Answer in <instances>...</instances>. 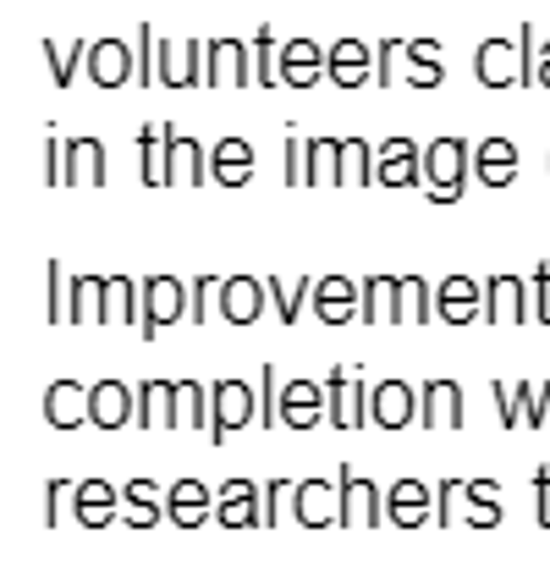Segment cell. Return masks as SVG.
Returning <instances> with one entry per match:
<instances>
[{
    "instance_id": "6da1fadb",
    "label": "cell",
    "mask_w": 550,
    "mask_h": 567,
    "mask_svg": "<svg viewBox=\"0 0 550 567\" xmlns=\"http://www.w3.org/2000/svg\"><path fill=\"white\" fill-rule=\"evenodd\" d=\"M468 172H474V155L463 138H435L424 150V198L429 204H457L468 193Z\"/></svg>"
},
{
    "instance_id": "7a4b0ae2",
    "label": "cell",
    "mask_w": 550,
    "mask_h": 567,
    "mask_svg": "<svg viewBox=\"0 0 550 567\" xmlns=\"http://www.w3.org/2000/svg\"><path fill=\"white\" fill-rule=\"evenodd\" d=\"M248 424H253V385L248 380H215L209 385V446H226Z\"/></svg>"
},
{
    "instance_id": "3957f363",
    "label": "cell",
    "mask_w": 550,
    "mask_h": 567,
    "mask_svg": "<svg viewBox=\"0 0 550 567\" xmlns=\"http://www.w3.org/2000/svg\"><path fill=\"white\" fill-rule=\"evenodd\" d=\"M253 61L242 39H204V89H253Z\"/></svg>"
},
{
    "instance_id": "277c9868",
    "label": "cell",
    "mask_w": 550,
    "mask_h": 567,
    "mask_svg": "<svg viewBox=\"0 0 550 567\" xmlns=\"http://www.w3.org/2000/svg\"><path fill=\"white\" fill-rule=\"evenodd\" d=\"M193 303L187 281H172V276H144V315H138V331L155 342L160 326H177Z\"/></svg>"
},
{
    "instance_id": "5b68a950",
    "label": "cell",
    "mask_w": 550,
    "mask_h": 567,
    "mask_svg": "<svg viewBox=\"0 0 550 567\" xmlns=\"http://www.w3.org/2000/svg\"><path fill=\"white\" fill-rule=\"evenodd\" d=\"M369 391H374V385H364L359 375L331 370V375H325V424H331V430H364Z\"/></svg>"
},
{
    "instance_id": "8992f818",
    "label": "cell",
    "mask_w": 550,
    "mask_h": 567,
    "mask_svg": "<svg viewBox=\"0 0 550 567\" xmlns=\"http://www.w3.org/2000/svg\"><path fill=\"white\" fill-rule=\"evenodd\" d=\"M374 188H424V150L413 138H385L374 150Z\"/></svg>"
},
{
    "instance_id": "52a82bcc",
    "label": "cell",
    "mask_w": 550,
    "mask_h": 567,
    "mask_svg": "<svg viewBox=\"0 0 550 567\" xmlns=\"http://www.w3.org/2000/svg\"><path fill=\"white\" fill-rule=\"evenodd\" d=\"M215 524L220 529H264V485L253 480H226L215 491Z\"/></svg>"
},
{
    "instance_id": "ba28073f",
    "label": "cell",
    "mask_w": 550,
    "mask_h": 567,
    "mask_svg": "<svg viewBox=\"0 0 550 567\" xmlns=\"http://www.w3.org/2000/svg\"><path fill=\"white\" fill-rule=\"evenodd\" d=\"M474 78L485 89H523V44L518 39H485L474 50Z\"/></svg>"
},
{
    "instance_id": "9c48e42d",
    "label": "cell",
    "mask_w": 550,
    "mask_h": 567,
    "mask_svg": "<svg viewBox=\"0 0 550 567\" xmlns=\"http://www.w3.org/2000/svg\"><path fill=\"white\" fill-rule=\"evenodd\" d=\"M83 66H89V78H94L100 89L138 83V44H127V39H94Z\"/></svg>"
},
{
    "instance_id": "30bf717a",
    "label": "cell",
    "mask_w": 550,
    "mask_h": 567,
    "mask_svg": "<svg viewBox=\"0 0 550 567\" xmlns=\"http://www.w3.org/2000/svg\"><path fill=\"white\" fill-rule=\"evenodd\" d=\"M215 309H220V320H231V326H253V320L270 309V281L226 276V281H220V292H215Z\"/></svg>"
},
{
    "instance_id": "8fae6325",
    "label": "cell",
    "mask_w": 550,
    "mask_h": 567,
    "mask_svg": "<svg viewBox=\"0 0 550 567\" xmlns=\"http://www.w3.org/2000/svg\"><path fill=\"white\" fill-rule=\"evenodd\" d=\"M89 424H100V430L138 424V391L122 380H94L89 385Z\"/></svg>"
},
{
    "instance_id": "7c38bea8",
    "label": "cell",
    "mask_w": 550,
    "mask_h": 567,
    "mask_svg": "<svg viewBox=\"0 0 550 567\" xmlns=\"http://www.w3.org/2000/svg\"><path fill=\"white\" fill-rule=\"evenodd\" d=\"M418 424L424 430H463V385L457 380H424L418 385Z\"/></svg>"
},
{
    "instance_id": "4fadbf2b",
    "label": "cell",
    "mask_w": 550,
    "mask_h": 567,
    "mask_svg": "<svg viewBox=\"0 0 550 567\" xmlns=\"http://www.w3.org/2000/svg\"><path fill=\"white\" fill-rule=\"evenodd\" d=\"M155 66L166 89H204V39H187L183 50L172 39H155Z\"/></svg>"
},
{
    "instance_id": "5bb4252c",
    "label": "cell",
    "mask_w": 550,
    "mask_h": 567,
    "mask_svg": "<svg viewBox=\"0 0 550 567\" xmlns=\"http://www.w3.org/2000/svg\"><path fill=\"white\" fill-rule=\"evenodd\" d=\"M380 524H385V496L359 468H342V529H380Z\"/></svg>"
},
{
    "instance_id": "9a60e30c",
    "label": "cell",
    "mask_w": 550,
    "mask_h": 567,
    "mask_svg": "<svg viewBox=\"0 0 550 567\" xmlns=\"http://www.w3.org/2000/svg\"><path fill=\"white\" fill-rule=\"evenodd\" d=\"M369 424L380 430H402V424H418V391L407 380H380L369 391Z\"/></svg>"
},
{
    "instance_id": "2e32d148",
    "label": "cell",
    "mask_w": 550,
    "mask_h": 567,
    "mask_svg": "<svg viewBox=\"0 0 550 567\" xmlns=\"http://www.w3.org/2000/svg\"><path fill=\"white\" fill-rule=\"evenodd\" d=\"M166 133V150H172V188H204V183H215L209 177V150L198 144V138H187L183 127H160Z\"/></svg>"
},
{
    "instance_id": "e0dca14e",
    "label": "cell",
    "mask_w": 550,
    "mask_h": 567,
    "mask_svg": "<svg viewBox=\"0 0 550 567\" xmlns=\"http://www.w3.org/2000/svg\"><path fill=\"white\" fill-rule=\"evenodd\" d=\"M111 183V166H105V144L100 138H66V177L61 188H105Z\"/></svg>"
},
{
    "instance_id": "ac0fdd59",
    "label": "cell",
    "mask_w": 550,
    "mask_h": 567,
    "mask_svg": "<svg viewBox=\"0 0 550 567\" xmlns=\"http://www.w3.org/2000/svg\"><path fill=\"white\" fill-rule=\"evenodd\" d=\"M359 309H364V281H347V276L314 281V315L325 326H347V320H359Z\"/></svg>"
},
{
    "instance_id": "d6986e66",
    "label": "cell",
    "mask_w": 550,
    "mask_h": 567,
    "mask_svg": "<svg viewBox=\"0 0 550 567\" xmlns=\"http://www.w3.org/2000/svg\"><path fill=\"white\" fill-rule=\"evenodd\" d=\"M374 50H369L364 39H336L331 50H325V78L336 83V89H364L374 83Z\"/></svg>"
},
{
    "instance_id": "ffe728a7",
    "label": "cell",
    "mask_w": 550,
    "mask_h": 567,
    "mask_svg": "<svg viewBox=\"0 0 550 567\" xmlns=\"http://www.w3.org/2000/svg\"><path fill=\"white\" fill-rule=\"evenodd\" d=\"M253 172H259V155H253L248 138H220V144L209 150V177H215L220 188H248Z\"/></svg>"
},
{
    "instance_id": "44dd1931",
    "label": "cell",
    "mask_w": 550,
    "mask_h": 567,
    "mask_svg": "<svg viewBox=\"0 0 550 567\" xmlns=\"http://www.w3.org/2000/svg\"><path fill=\"white\" fill-rule=\"evenodd\" d=\"M485 320H490V326H523V320H529V281H518V276H490V281H485Z\"/></svg>"
},
{
    "instance_id": "7402d4cb",
    "label": "cell",
    "mask_w": 550,
    "mask_h": 567,
    "mask_svg": "<svg viewBox=\"0 0 550 567\" xmlns=\"http://www.w3.org/2000/svg\"><path fill=\"white\" fill-rule=\"evenodd\" d=\"M325 419V380H281V424L314 430Z\"/></svg>"
},
{
    "instance_id": "603a6c76",
    "label": "cell",
    "mask_w": 550,
    "mask_h": 567,
    "mask_svg": "<svg viewBox=\"0 0 550 567\" xmlns=\"http://www.w3.org/2000/svg\"><path fill=\"white\" fill-rule=\"evenodd\" d=\"M292 507H298V524H303V529H331V524H342V485H331V480H303Z\"/></svg>"
},
{
    "instance_id": "cb8c5ba5",
    "label": "cell",
    "mask_w": 550,
    "mask_h": 567,
    "mask_svg": "<svg viewBox=\"0 0 550 567\" xmlns=\"http://www.w3.org/2000/svg\"><path fill=\"white\" fill-rule=\"evenodd\" d=\"M435 315L446 326H468L474 315H485V287H474L468 276H446L435 287Z\"/></svg>"
},
{
    "instance_id": "d4e9b609",
    "label": "cell",
    "mask_w": 550,
    "mask_h": 567,
    "mask_svg": "<svg viewBox=\"0 0 550 567\" xmlns=\"http://www.w3.org/2000/svg\"><path fill=\"white\" fill-rule=\"evenodd\" d=\"M209 513H215V496H209V485H204V480H177V485L166 491V518H172L177 529H198V524H209Z\"/></svg>"
},
{
    "instance_id": "484cf974",
    "label": "cell",
    "mask_w": 550,
    "mask_h": 567,
    "mask_svg": "<svg viewBox=\"0 0 550 567\" xmlns=\"http://www.w3.org/2000/svg\"><path fill=\"white\" fill-rule=\"evenodd\" d=\"M325 78V50L314 39H287L281 44V83L287 89H314Z\"/></svg>"
},
{
    "instance_id": "4316f807",
    "label": "cell",
    "mask_w": 550,
    "mask_h": 567,
    "mask_svg": "<svg viewBox=\"0 0 550 567\" xmlns=\"http://www.w3.org/2000/svg\"><path fill=\"white\" fill-rule=\"evenodd\" d=\"M474 177L485 188H512L518 183V144L512 138H485L474 150Z\"/></svg>"
},
{
    "instance_id": "83f0119b",
    "label": "cell",
    "mask_w": 550,
    "mask_h": 567,
    "mask_svg": "<svg viewBox=\"0 0 550 567\" xmlns=\"http://www.w3.org/2000/svg\"><path fill=\"white\" fill-rule=\"evenodd\" d=\"M44 419H50L55 430L89 424V385H77V380H50V385H44Z\"/></svg>"
},
{
    "instance_id": "f1b7e54d",
    "label": "cell",
    "mask_w": 550,
    "mask_h": 567,
    "mask_svg": "<svg viewBox=\"0 0 550 567\" xmlns=\"http://www.w3.org/2000/svg\"><path fill=\"white\" fill-rule=\"evenodd\" d=\"M385 518H391L396 529L429 524V485H424V480H396V485L385 491Z\"/></svg>"
},
{
    "instance_id": "f546056e",
    "label": "cell",
    "mask_w": 550,
    "mask_h": 567,
    "mask_svg": "<svg viewBox=\"0 0 550 567\" xmlns=\"http://www.w3.org/2000/svg\"><path fill=\"white\" fill-rule=\"evenodd\" d=\"M138 424H144V430H172V424H183V413H177V380H144V385H138Z\"/></svg>"
},
{
    "instance_id": "4dcf8cb0",
    "label": "cell",
    "mask_w": 550,
    "mask_h": 567,
    "mask_svg": "<svg viewBox=\"0 0 550 567\" xmlns=\"http://www.w3.org/2000/svg\"><path fill=\"white\" fill-rule=\"evenodd\" d=\"M402 55H407V83L413 89H440L446 83V66H440V39H407L402 44Z\"/></svg>"
},
{
    "instance_id": "1f68e13d",
    "label": "cell",
    "mask_w": 550,
    "mask_h": 567,
    "mask_svg": "<svg viewBox=\"0 0 550 567\" xmlns=\"http://www.w3.org/2000/svg\"><path fill=\"white\" fill-rule=\"evenodd\" d=\"M138 155H144V188H172V150L160 127H138Z\"/></svg>"
},
{
    "instance_id": "d6a6232c",
    "label": "cell",
    "mask_w": 550,
    "mask_h": 567,
    "mask_svg": "<svg viewBox=\"0 0 550 567\" xmlns=\"http://www.w3.org/2000/svg\"><path fill=\"white\" fill-rule=\"evenodd\" d=\"M138 315H144V281L105 276V326H127Z\"/></svg>"
},
{
    "instance_id": "836d02e7",
    "label": "cell",
    "mask_w": 550,
    "mask_h": 567,
    "mask_svg": "<svg viewBox=\"0 0 550 567\" xmlns=\"http://www.w3.org/2000/svg\"><path fill=\"white\" fill-rule=\"evenodd\" d=\"M116 502H122V496H116L105 480H83V485H77V524H83V529H105V524L116 518Z\"/></svg>"
},
{
    "instance_id": "e575fe53",
    "label": "cell",
    "mask_w": 550,
    "mask_h": 567,
    "mask_svg": "<svg viewBox=\"0 0 550 567\" xmlns=\"http://www.w3.org/2000/svg\"><path fill=\"white\" fill-rule=\"evenodd\" d=\"M429 281L424 276H396V326H429Z\"/></svg>"
},
{
    "instance_id": "d590c367",
    "label": "cell",
    "mask_w": 550,
    "mask_h": 567,
    "mask_svg": "<svg viewBox=\"0 0 550 567\" xmlns=\"http://www.w3.org/2000/svg\"><path fill=\"white\" fill-rule=\"evenodd\" d=\"M364 326H396V276H364Z\"/></svg>"
},
{
    "instance_id": "8d00e7d4",
    "label": "cell",
    "mask_w": 550,
    "mask_h": 567,
    "mask_svg": "<svg viewBox=\"0 0 550 567\" xmlns=\"http://www.w3.org/2000/svg\"><path fill=\"white\" fill-rule=\"evenodd\" d=\"M44 276H50V326H77V276H66L55 259L44 265Z\"/></svg>"
},
{
    "instance_id": "74e56055",
    "label": "cell",
    "mask_w": 550,
    "mask_h": 567,
    "mask_svg": "<svg viewBox=\"0 0 550 567\" xmlns=\"http://www.w3.org/2000/svg\"><path fill=\"white\" fill-rule=\"evenodd\" d=\"M122 502H127V524H133V529H155V524L166 518V502H160V491H155L149 480H133V485L122 491Z\"/></svg>"
},
{
    "instance_id": "f35d334b",
    "label": "cell",
    "mask_w": 550,
    "mask_h": 567,
    "mask_svg": "<svg viewBox=\"0 0 550 567\" xmlns=\"http://www.w3.org/2000/svg\"><path fill=\"white\" fill-rule=\"evenodd\" d=\"M287 188H314V138H303L298 127H287V166H281Z\"/></svg>"
},
{
    "instance_id": "ab89813d",
    "label": "cell",
    "mask_w": 550,
    "mask_h": 567,
    "mask_svg": "<svg viewBox=\"0 0 550 567\" xmlns=\"http://www.w3.org/2000/svg\"><path fill=\"white\" fill-rule=\"evenodd\" d=\"M39 50L50 55V78H55V89H72V78H77V61H89V39H66V44L44 39Z\"/></svg>"
},
{
    "instance_id": "60d3db41",
    "label": "cell",
    "mask_w": 550,
    "mask_h": 567,
    "mask_svg": "<svg viewBox=\"0 0 550 567\" xmlns=\"http://www.w3.org/2000/svg\"><path fill=\"white\" fill-rule=\"evenodd\" d=\"M342 188H374V144L342 138Z\"/></svg>"
},
{
    "instance_id": "b9f144b4",
    "label": "cell",
    "mask_w": 550,
    "mask_h": 567,
    "mask_svg": "<svg viewBox=\"0 0 550 567\" xmlns=\"http://www.w3.org/2000/svg\"><path fill=\"white\" fill-rule=\"evenodd\" d=\"M303 303H314V287L309 281H270V309L281 315V326H298Z\"/></svg>"
},
{
    "instance_id": "7bdbcfd3",
    "label": "cell",
    "mask_w": 550,
    "mask_h": 567,
    "mask_svg": "<svg viewBox=\"0 0 550 567\" xmlns=\"http://www.w3.org/2000/svg\"><path fill=\"white\" fill-rule=\"evenodd\" d=\"M253 78H259V89H276L281 83V50H276V33L270 28L253 33Z\"/></svg>"
},
{
    "instance_id": "ee69618b",
    "label": "cell",
    "mask_w": 550,
    "mask_h": 567,
    "mask_svg": "<svg viewBox=\"0 0 550 567\" xmlns=\"http://www.w3.org/2000/svg\"><path fill=\"white\" fill-rule=\"evenodd\" d=\"M177 413H183V424L209 435V391L198 380H177Z\"/></svg>"
},
{
    "instance_id": "f6af8a7d",
    "label": "cell",
    "mask_w": 550,
    "mask_h": 567,
    "mask_svg": "<svg viewBox=\"0 0 550 567\" xmlns=\"http://www.w3.org/2000/svg\"><path fill=\"white\" fill-rule=\"evenodd\" d=\"M314 188H342V138H314Z\"/></svg>"
},
{
    "instance_id": "bcb514c9",
    "label": "cell",
    "mask_w": 550,
    "mask_h": 567,
    "mask_svg": "<svg viewBox=\"0 0 550 567\" xmlns=\"http://www.w3.org/2000/svg\"><path fill=\"white\" fill-rule=\"evenodd\" d=\"M77 326H105V276H77Z\"/></svg>"
},
{
    "instance_id": "7dc6e473",
    "label": "cell",
    "mask_w": 550,
    "mask_h": 567,
    "mask_svg": "<svg viewBox=\"0 0 550 567\" xmlns=\"http://www.w3.org/2000/svg\"><path fill=\"white\" fill-rule=\"evenodd\" d=\"M259 424H264V430L281 424V375H276L270 364L259 370Z\"/></svg>"
},
{
    "instance_id": "c3c4849f",
    "label": "cell",
    "mask_w": 550,
    "mask_h": 567,
    "mask_svg": "<svg viewBox=\"0 0 550 567\" xmlns=\"http://www.w3.org/2000/svg\"><path fill=\"white\" fill-rule=\"evenodd\" d=\"M44 496H50L44 524H50V529H61V524H66V507L77 502V485H72V480H50V485H44Z\"/></svg>"
},
{
    "instance_id": "681fc988",
    "label": "cell",
    "mask_w": 550,
    "mask_h": 567,
    "mask_svg": "<svg viewBox=\"0 0 550 567\" xmlns=\"http://www.w3.org/2000/svg\"><path fill=\"white\" fill-rule=\"evenodd\" d=\"M529 320L550 326V265H535L529 276Z\"/></svg>"
},
{
    "instance_id": "f907efd6",
    "label": "cell",
    "mask_w": 550,
    "mask_h": 567,
    "mask_svg": "<svg viewBox=\"0 0 550 567\" xmlns=\"http://www.w3.org/2000/svg\"><path fill=\"white\" fill-rule=\"evenodd\" d=\"M155 39H160V33L144 22V28H138V83H144V89H155V83H160V66H155Z\"/></svg>"
},
{
    "instance_id": "816d5d0a",
    "label": "cell",
    "mask_w": 550,
    "mask_h": 567,
    "mask_svg": "<svg viewBox=\"0 0 550 567\" xmlns=\"http://www.w3.org/2000/svg\"><path fill=\"white\" fill-rule=\"evenodd\" d=\"M402 44H407V39H380V44H374V83H380V89L396 83V55H402Z\"/></svg>"
},
{
    "instance_id": "f5cc1de1",
    "label": "cell",
    "mask_w": 550,
    "mask_h": 567,
    "mask_svg": "<svg viewBox=\"0 0 550 567\" xmlns=\"http://www.w3.org/2000/svg\"><path fill=\"white\" fill-rule=\"evenodd\" d=\"M61 177H66V138L50 133V150H44V183L61 188Z\"/></svg>"
},
{
    "instance_id": "db71d44e",
    "label": "cell",
    "mask_w": 550,
    "mask_h": 567,
    "mask_svg": "<svg viewBox=\"0 0 550 567\" xmlns=\"http://www.w3.org/2000/svg\"><path fill=\"white\" fill-rule=\"evenodd\" d=\"M292 491H298L292 480H270V485H264V529H276V524H281V502H287Z\"/></svg>"
},
{
    "instance_id": "11a10c76",
    "label": "cell",
    "mask_w": 550,
    "mask_h": 567,
    "mask_svg": "<svg viewBox=\"0 0 550 567\" xmlns=\"http://www.w3.org/2000/svg\"><path fill=\"white\" fill-rule=\"evenodd\" d=\"M490 396H496L501 430H518V424H523V413H518V402H512V385H507V380H496V385H490Z\"/></svg>"
},
{
    "instance_id": "9f6ffc18",
    "label": "cell",
    "mask_w": 550,
    "mask_h": 567,
    "mask_svg": "<svg viewBox=\"0 0 550 567\" xmlns=\"http://www.w3.org/2000/svg\"><path fill=\"white\" fill-rule=\"evenodd\" d=\"M435 496H440V502H435V524H452V518H457V502H463V480H440Z\"/></svg>"
},
{
    "instance_id": "6f0895ef",
    "label": "cell",
    "mask_w": 550,
    "mask_h": 567,
    "mask_svg": "<svg viewBox=\"0 0 550 567\" xmlns=\"http://www.w3.org/2000/svg\"><path fill=\"white\" fill-rule=\"evenodd\" d=\"M187 292H193V303H187V320H193V326H209V276L187 281Z\"/></svg>"
},
{
    "instance_id": "680465c9",
    "label": "cell",
    "mask_w": 550,
    "mask_h": 567,
    "mask_svg": "<svg viewBox=\"0 0 550 567\" xmlns=\"http://www.w3.org/2000/svg\"><path fill=\"white\" fill-rule=\"evenodd\" d=\"M535 502H540V507H535L540 529H550V468H540V474H535Z\"/></svg>"
},
{
    "instance_id": "91938a15",
    "label": "cell",
    "mask_w": 550,
    "mask_h": 567,
    "mask_svg": "<svg viewBox=\"0 0 550 567\" xmlns=\"http://www.w3.org/2000/svg\"><path fill=\"white\" fill-rule=\"evenodd\" d=\"M540 89H550V44H540Z\"/></svg>"
},
{
    "instance_id": "94428289",
    "label": "cell",
    "mask_w": 550,
    "mask_h": 567,
    "mask_svg": "<svg viewBox=\"0 0 550 567\" xmlns=\"http://www.w3.org/2000/svg\"><path fill=\"white\" fill-rule=\"evenodd\" d=\"M523 6H529V0H523Z\"/></svg>"
}]
</instances>
